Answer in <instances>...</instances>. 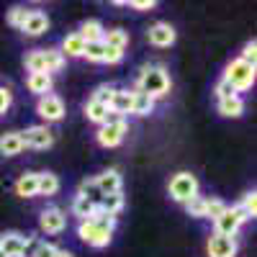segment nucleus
I'll return each mask as SVG.
<instances>
[{"label":"nucleus","mask_w":257,"mask_h":257,"mask_svg":"<svg viewBox=\"0 0 257 257\" xmlns=\"http://www.w3.org/2000/svg\"><path fill=\"white\" fill-rule=\"evenodd\" d=\"M170 72L165 64H144L139 70V77H137V90L149 95L152 100L157 98H165L170 93Z\"/></svg>","instance_id":"obj_1"},{"label":"nucleus","mask_w":257,"mask_h":257,"mask_svg":"<svg viewBox=\"0 0 257 257\" xmlns=\"http://www.w3.org/2000/svg\"><path fill=\"white\" fill-rule=\"evenodd\" d=\"M126 132H128L126 118H123V116H118V113H108V118H105V121L100 123L95 139H98V144H100V147L111 149V147H118V144L123 142Z\"/></svg>","instance_id":"obj_2"},{"label":"nucleus","mask_w":257,"mask_h":257,"mask_svg":"<svg viewBox=\"0 0 257 257\" xmlns=\"http://www.w3.org/2000/svg\"><path fill=\"white\" fill-rule=\"evenodd\" d=\"M224 80L234 88V93H242V90H249L254 85V67H249L247 62L242 59H234L226 64L224 70Z\"/></svg>","instance_id":"obj_3"},{"label":"nucleus","mask_w":257,"mask_h":257,"mask_svg":"<svg viewBox=\"0 0 257 257\" xmlns=\"http://www.w3.org/2000/svg\"><path fill=\"white\" fill-rule=\"evenodd\" d=\"M167 193H170V198H173V201L185 203L193 196H198V178L193 175V173H178V175L170 178Z\"/></svg>","instance_id":"obj_4"},{"label":"nucleus","mask_w":257,"mask_h":257,"mask_svg":"<svg viewBox=\"0 0 257 257\" xmlns=\"http://www.w3.org/2000/svg\"><path fill=\"white\" fill-rule=\"evenodd\" d=\"M77 237L85 242V244H90V247H108L111 244V237H113V231H108V229H103L98 221H93V219H88V221H80V226H77Z\"/></svg>","instance_id":"obj_5"},{"label":"nucleus","mask_w":257,"mask_h":257,"mask_svg":"<svg viewBox=\"0 0 257 257\" xmlns=\"http://www.w3.org/2000/svg\"><path fill=\"white\" fill-rule=\"evenodd\" d=\"M36 113L44 118L47 123H54V121H62L64 118V100L54 93L49 95H41L39 103H36Z\"/></svg>","instance_id":"obj_6"},{"label":"nucleus","mask_w":257,"mask_h":257,"mask_svg":"<svg viewBox=\"0 0 257 257\" xmlns=\"http://www.w3.org/2000/svg\"><path fill=\"white\" fill-rule=\"evenodd\" d=\"M39 226H41V231H47V234H62L64 226H67V213H64L62 208H57V206L44 208L41 216H39Z\"/></svg>","instance_id":"obj_7"},{"label":"nucleus","mask_w":257,"mask_h":257,"mask_svg":"<svg viewBox=\"0 0 257 257\" xmlns=\"http://www.w3.org/2000/svg\"><path fill=\"white\" fill-rule=\"evenodd\" d=\"M21 139H24V147L31 149H49L54 144V134L47 126H29L26 132H21Z\"/></svg>","instance_id":"obj_8"},{"label":"nucleus","mask_w":257,"mask_h":257,"mask_svg":"<svg viewBox=\"0 0 257 257\" xmlns=\"http://www.w3.org/2000/svg\"><path fill=\"white\" fill-rule=\"evenodd\" d=\"M147 39H149V44H152V47L167 49V47H173V44H175L178 34H175V29L170 26V24H165V21H157L155 26H149Z\"/></svg>","instance_id":"obj_9"},{"label":"nucleus","mask_w":257,"mask_h":257,"mask_svg":"<svg viewBox=\"0 0 257 257\" xmlns=\"http://www.w3.org/2000/svg\"><path fill=\"white\" fill-rule=\"evenodd\" d=\"M206 249H208V257H237V239L221 237V234H211Z\"/></svg>","instance_id":"obj_10"},{"label":"nucleus","mask_w":257,"mask_h":257,"mask_svg":"<svg viewBox=\"0 0 257 257\" xmlns=\"http://www.w3.org/2000/svg\"><path fill=\"white\" fill-rule=\"evenodd\" d=\"M21 31H24L26 36H41L49 31V16L44 11H29L24 26H21Z\"/></svg>","instance_id":"obj_11"},{"label":"nucleus","mask_w":257,"mask_h":257,"mask_svg":"<svg viewBox=\"0 0 257 257\" xmlns=\"http://www.w3.org/2000/svg\"><path fill=\"white\" fill-rule=\"evenodd\" d=\"M213 226H216V231H213V234H221V237H237L242 221H239L237 213L231 211V206H226V211L221 213L216 221H213Z\"/></svg>","instance_id":"obj_12"},{"label":"nucleus","mask_w":257,"mask_h":257,"mask_svg":"<svg viewBox=\"0 0 257 257\" xmlns=\"http://www.w3.org/2000/svg\"><path fill=\"white\" fill-rule=\"evenodd\" d=\"M95 180V188L100 190V196H108V193H118L121 190V173L118 170H103L100 175L93 178Z\"/></svg>","instance_id":"obj_13"},{"label":"nucleus","mask_w":257,"mask_h":257,"mask_svg":"<svg viewBox=\"0 0 257 257\" xmlns=\"http://www.w3.org/2000/svg\"><path fill=\"white\" fill-rule=\"evenodd\" d=\"M24 242H26V237L21 231H6V234H0V252L6 257H21Z\"/></svg>","instance_id":"obj_14"},{"label":"nucleus","mask_w":257,"mask_h":257,"mask_svg":"<svg viewBox=\"0 0 257 257\" xmlns=\"http://www.w3.org/2000/svg\"><path fill=\"white\" fill-rule=\"evenodd\" d=\"M52 85H54V80H52V75H47V72H31L29 75V80H26V88L34 93V95H49L52 93Z\"/></svg>","instance_id":"obj_15"},{"label":"nucleus","mask_w":257,"mask_h":257,"mask_svg":"<svg viewBox=\"0 0 257 257\" xmlns=\"http://www.w3.org/2000/svg\"><path fill=\"white\" fill-rule=\"evenodd\" d=\"M132 103H134V90H118V88H116V93H113V98H111V105H108V111L126 118V113H132Z\"/></svg>","instance_id":"obj_16"},{"label":"nucleus","mask_w":257,"mask_h":257,"mask_svg":"<svg viewBox=\"0 0 257 257\" xmlns=\"http://www.w3.org/2000/svg\"><path fill=\"white\" fill-rule=\"evenodd\" d=\"M24 139H21V132H8L0 137V155L3 157H16L24 152Z\"/></svg>","instance_id":"obj_17"},{"label":"nucleus","mask_w":257,"mask_h":257,"mask_svg":"<svg viewBox=\"0 0 257 257\" xmlns=\"http://www.w3.org/2000/svg\"><path fill=\"white\" fill-rule=\"evenodd\" d=\"M39 188V173H24L16 180V193L21 198H34Z\"/></svg>","instance_id":"obj_18"},{"label":"nucleus","mask_w":257,"mask_h":257,"mask_svg":"<svg viewBox=\"0 0 257 257\" xmlns=\"http://www.w3.org/2000/svg\"><path fill=\"white\" fill-rule=\"evenodd\" d=\"M219 113L224 118H239L244 113V100L239 95H231V98H221L219 100Z\"/></svg>","instance_id":"obj_19"},{"label":"nucleus","mask_w":257,"mask_h":257,"mask_svg":"<svg viewBox=\"0 0 257 257\" xmlns=\"http://www.w3.org/2000/svg\"><path fill=\"white\" fill-rule=\"evenodd\" d=\"M103 34H105V29H103L100 21H85V24H80V31H77V36L85 41V44H90V41H103Z\"/></svg>","instance_id":"obj_20"},{"label":"nucleus","mask_w":257,"mask_h":257,"mask_svg":"<svg viewBox=\"0 0 257 257\" xmlns=\"http://www.w3.org/2000/svg\"><path fill=\"white\" fill-rule=\"evenodd\" d=\"M95 211H98V206H95L93 201H88L85 196H75V198H72V213H75L80 221L93 219V216H95Z\"/></svg>","instance_id":"obj_21"},{"label":"nucleus","mask_w":257,"mask_h":257,"mask_svg":"<svg viewBox=\"0 0 257 257\" xmlns=\"http://www.w3.org/2000/svg\"><path fill=\"white\" fill-rule=\"evenodd\" d=\"M82 49H85V41L77 36V31L64 36L62 39V47H59V52L64 54V59H67V57H82Z\"/></svg>","instance_id":"obj_22"},{"label":"nucleus","mask_w":257,"mask_h":257,"mask_svg":"<svg viewBox=\"0 0 257 257\" xmlns=\"http://www.w3.org/2000/svg\"><path fill=\"white\" fill-rule=\"evenodd\" d=\"M57 193H59V178L54 173H39L36 196H57Z\"/></svg>","instance_id":"obj_23"},{"label":"nucleus","mask_w":257,"mask_h":257,"mask_svg":"<svg viewBox=\"0 0 257 257\" xmlns=\"http://www.w3.org/2000/svg\"><path fill=\"white\" fill-rule=\"evenodd\" d=\"M103 44L105 47H111V49H118L123 52L128 47V34L123 29H111V31H105L103 34Z\"/></svg>","instance_id":"obj_24"},{"label":"nucleus","mask_w":257,"mask_h":257,"mask_svg":"<svg viewBox=\"0 0 257 257\" xmlns=\"http://www.w3.org/2000/svg\"><path fill=\"white\" fill-rule=\"evenodd\" d=\"M123 193L118 190V193H108V196H103L100 198V203H98V208L103 211V213H111V216H116V213L123 208Z\"/></svg>","instance_id":"obj_25"},{"label":"nucleus","mask_w":257,"mask_h":257,"mask_svg":"<svg viewBox=\"0 0 257 257\" xmlns=\"http://www.w3.org/2000/svg\"><path fill=\"white\" fill-rule=\"evenodd\" d=\"M85 118H88V121H93V123H103L105 118H108V105H103V103H95V100H88V103H85Z\"/></svg>","instance_id":"obj_26"},{"label":"nucleus","mask_w":257,"mask_h":257,"mask_svg":"<svg viewBox=\"0 0 257 257\" xmlns=\"http://www.w3.org/2000/svg\"><path fill=\"white\" fill-rule=\"evenodd\" d=\"M152 111H155V100L149 98V95H144V93H139V90H134L132 113H134V116H149Z\"/></svg>","instance_id":"obj_27"},{"label":"nucleus","mask_w":257,"mask_h":257,"mask_svg":"<svg viewBox=\"0 0 257 257\" xmlns=\"http://www.w3.org/2000/svg\"><path fill=\"white\" fill-rule=\"evenodd\" d=\"M44 52V62H47V72H59L64 67V54L57 49V47H49V49H41Z\"/></svg>","instance_id":"obj_28"},{"label":"nucleus","mask_w":257,"mask_h":257,"mask_svg":"<svg viewBox=\"0 0 257 257\" xmlns=\"http://www.w3.org/2000/svg\"><path fill=\"white\" fill-rule=\"evenodd\" d=\"M24 64H26L29 75H31V72H47V62H44V52H41V49L29 52L26 59H24ZM47 75H49V72H47Z\"/></svg>","instance_id":"obj_29"},{"label":"nucleus","mask_w":257,"mask_h":257,"mask_svg":"<svg viewBox=\"0 0 257 257\" xmlns=\"http://www.w3.org/2000/svg\"><path fill=\"white\" fill-rule=\"evenodd\" d=\"M183 206H185V211H188V216H193V219H206V198H203V196H193V198L185 201Z\"/></svg>","instance_id":"obj_30"},{"label":"nucleus","mask_w":257,"mask_h":257,"mask_svg":"<svg viewBox=\"0 0 257 257\" xmlns=\"http://www.w3.org/2000/svg\"><path fill=\"white\" fill-rule=\"evenodd\" d=\"M77 196H85L88 201H93L95 206H98V203H100V198H103V196H100V190L95 188V180H93V178H90V180H82V183H80V190H77Z\"/></svg>","instance_id":"obj_31"},{"label":"nucleus","mask_w":257,"mask_h":257,"mask_svg":"<svg viewBox=\"0 0 257 257\" xmlns=\"http://www.w3.org/2000/svg\"><path fill=\"white\" fill-rule=\"evenodd\" d=\"M103 54H105L103 41H90V44H85V49H82V57L88 62H103Z\"/></svg>","instance_id":"obj_32"},{"label":"nucleus","mask_w":257,"mask_h":257,"mask_svg":"<svg viewBox=\"0 0 257 257\" xmlns=\"http://www.w3.org/2000/svg\"><path fill=\"white\" fill-rule=\"evenodd\" d=\"M224 211H226V203L221 198H206V219L216 221Z\"/></svg>","instance_id":"obj_33"},{"label":"nucleus","mask_w":257,"mask_h":257,"mask_svg":"<svg viewBox=\"0 0 257 257\" xmlns=\"http://www.w3.org/2000/svg\"><path fill=\"white\" fill-rule=\"evenodd\" d=\"M113 93H116V88H113V85H98V88L93 90V95H90V100H95V103H103V105H111V98H113Z\"/></svg>","instance_id":"obj_34"},{"label":"nucleus","mask_w":257,"mask_h":257,"mask_svg":"<svg viewBox=\"0 0 257 257\" xmlns=\"http://www.w3.org/2000/svg\"><path fill=\"white\" fill-rule=\"evenodd\" d=\"M26 16H29V8L16 6V8L8 11V24H11L13 29H21V26H24V21H26Z\"/></svg>","instance_id":"obj_35"},{"label":"nucleus","mask_w":257,"mask_h":257,"mask_svg":"<svg viewBox=\"0 0 257 257\" xmlns=\"http://www.w3.org/2000/svg\"><path fill=\"white\" fill-rule=\"evenodd\" d=\"M41 237H26V242H24V249H21V257H36V252H39V247H41Z\"/></svg>","instance_id":"obj_36"},{"label":"nucleus","mask_w":257,"mask_h":257,"mask_svg":"<svg viewBox=\"0 0 257 257\" xmlns=\"http://www.w3.org/2000/svg\"><path fill=\"white\" fill-rule=\"evenodd\" d=\"M239 206L249 213V219H254V216H257V193H254V190L244 193V198H242V203H239Z\"/></svg>","instance_id":"obj_37"},{"label":"nucleus","mask_w":257,"mask_h":257,"mask_svg":"<svg viewBox=\"0 0 257 257\" xmlns=\"http://www.w3.org/2000/svg\"><path fill=\"white\" fill-rule=\"evenodd\" d=\"M239 59H242V62H247L249 67H254V59H257V44H254V39L244 44V49H242V57H239Z\"/></svg>","instance_id":"obj_38"},{"label":"nucleus","mask_w":257,"mask_h":257,"mask_svg":"<svg viewBox=\"0 0 257 257\" xmlns=\"http://www.w3.org/2000/svg\"><path fill=\"white\" fill-rule=\"evenodd\" d=\"M213 93H216V98L221 100V98H231V95H237V93H234V88H231V85L221 77L219 82H216V88H213Z\"/></svg>","instance_id":"obj_39"},{"label":"nucleus","mask_w":257,"mask_h":257,"mask_svg":"<svg viewBox=\"0 0 257 257\" xmlns=\"http://www.w3.org/2000/svg\"><path fill=\"white\" fill-rule=\"evenodd\" d=\"M11 103H13V93H11V88L0 85V116H3V113L11 108Z\"/></svg>","instance_id":"obj_40"},{"label":"nucleus","mask_w":257,"mask_h":257,"mask_svg":"<svg viewBox=\"0 0 257 257\" xmlns=\"http://www.w3.org/2000/svg\"><path fill=\"white\" fill-rule=\"evenodd\" d=\"M123 59V52H118V49H111V47H105V54H103V62L105 64H118Z\"/></svg>","instance_id":"obj_41"},{"label":"nucleus","mask_w":257,"mask_h":257,"mask_svg":"<svg viewBox=\"0 0 257 257\" xmlns=\"http://www.w3.org/2000/svg\"><path fill=\"white\" fill-rule=\"evenodd\" d=\"M128 8H134V11H152L157 3L155 0H132V3H126Z\"/></svg>","instance_id":"obj_42"},{"label":"nucleus","mask_w":257,"mask_h":257,"mask_svg":"<svg viewBox=\"0 0 257 257\" xmlns=\"http://www.w3.org/2000/svg\"><path fill=\"white\" fill-rule=\"evenodd\" d=\"M54 252H57V247H54V244H49V242H41V247H39L36 257H52Z\"/></svg>","instance_id":"obj_43"},{"label":"nucleus","mask_w":257,"mask_h":257,"mask_svg":"<svg viewBox=\"0 0 257 257\" xmlns=\"http://www.w3.org/2000/svg\"><path fill=\"white\" fill-rule=\"evenodd\" d=\"M231 211H234V213H237V216H239V221H242V224H244V221H249V213H247V211H244V208H242L239 203H237V206H231Z\"/></svg>","instance_id":"obj_44"},{"label":"nucleus","mask_w":257,"mask_h":257,"mask_svg":"<svg viewBox=\"0 0 257 257\" xmlns=\"http://www.w3.org/2000/svg\"><path fill=\"white\" fill-rule=\"evenodd\" d=\"M52 257H75V254H72L70 249H59V247H57V252H54Z\"/></svg>","instance_id":"obj_45"},{"label":"nucleus","mask_w":257,"mask_h":257,"mask_svg":"<svg viewBox=\"0 0 257 257\" xmlns=\"http://www.w3.org/2000/svg\"><path fill=\"white\" fill-rule=\"evenodd\" d=\"M0 257H6V254H3V252H0Z\"/></svg>","instance_id":"obj_46"}]
</instances>
